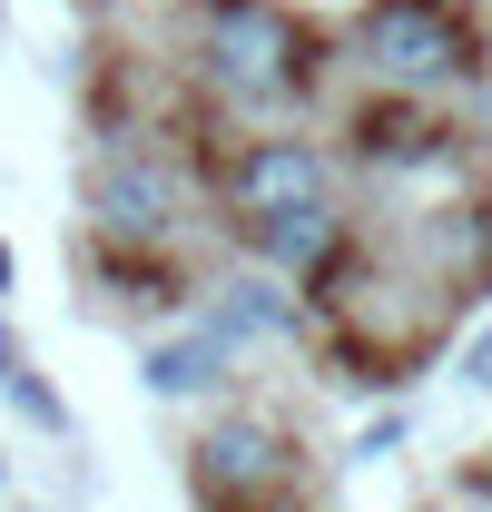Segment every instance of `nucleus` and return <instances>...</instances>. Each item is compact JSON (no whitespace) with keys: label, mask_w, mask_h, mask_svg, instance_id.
Wrapping results in <instances>:
<instances>
[{"label":"nucleus","mask_w":492,"mask_h":512,"mask_svg":"<svg viewBox=\"0 0 492 512\" xmlns=\"http://www.w3.org/2000/svg\"><path fill=\"white\" fill-rule=\"evenodd\" d=\"M227 207H237V227L296 217V207H335V168L315 158L306 138H256L237 168H227Z\"/></svg>","instance_id":"nucleus-4"},{"label":"nucleus","mask_w":492,"mask_h":512,"mask_svg":"<svg viewBox=\"0 0 492 512\" xmlns=\"http://www.w3.org/2000/svg\"><path fill=\"white\" fill-rule=\"evenodd\" d=\"M207 325H217L227 345H237V335H276V325H286V296H276L266 276H237L227 306H207Z\"/></svg>","instance_id":"nucleus-7"},{"label":"nucleus","mask_w":492,"mask_h":512,"mask_svg":"<svg viewBox=\"0 0 492 512\" xmlns=\"http://www.w3.org/2000/svg\"><path fill=\"white\" fill-rule=\"evenodd\" d=\"M197 69L227 99L286 109L315 89V40L286 0H197Z\"/></svg>","instance_id":"nucleus-1"},{"label":"nucleus","mask_w":492,"mask_h":512,"mask_svg":"<svg viewBox=\"0 0 492 512\" xmlns=\"http://www.w3.org/2000/svg\"><path fill=\"white\" fill-rule=\"evenodd\" d=\"M276 473H286V453H276L266 424H217V434L197 444V493L217 512H256L276 493Z\"/></svg>","instance_id":"nucleus-5"},{"label":"nucleus","mask_w":492,"mask_h":512,"mask_svg":"<svg viewBox=\"0 0 492 512\" xmlns=\"http://www.w3.org/2000/svg\"><path fill=\"white\" fill-rule=\"evenodd\" d=\"M0 286H10V256H0Z\"/></svg>","instance_id":"nucleus-8"},{"label":"nucleus","mask_w":492,"mask_h":512,"mask_svg":"<svg viewBox=\"0 0 492 512\" xmlns=\"http://www.w3.org/2000/svg\"><path fill=\"white\" fill-rule=\"evenodd\" d=\"M355 60H365V79L394 89V99H443V89L473 69V40H463L453 0H374L365 30H355Z\"/></svg>","instance_id":"nucleus-2"},{"label":"nucleus","mask_w":492,"mask_h":512,"mask_svg":"<svg viewBox=\"0 0 492 512\" xmlns=\"http://www.w3.org/2000/svg\"><path fill=\"white\" fill-rule=\"evenodd\" d=\"M89 217H99L109 247H158V237H178V217H187V178L168 158H148V148H119L89 178Z\"/></svg>","instance_id":"nucleus-3"},{"label":"nucleus","mask_w":492,"mask_h":512,"mask_svg":"<svg viewBox=\"0 0 492 512\" xmlns=\"http://www.w3.org/2000/svg\"><path fill=\"white\" fill-rule=\"evenodd\" d=\"M217 355H227V335L197 325L187 345H158V355H148V384H158V394H207V384H217Z\"/></svg>","instance_id":"nucleus-6"}]
</instances>
